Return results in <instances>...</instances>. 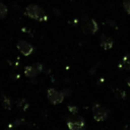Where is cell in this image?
<instances>
[{"mask_svg": "<svg viewBox=\"0 0 130 130\" xmlns=\"http://www.w3.org/2000/svg\"><path fill=\"white\" fill-rule=\"evenodd\" d=\"M109 110L105 107H102L100 104L94 103L92 105V114H93V119L96 122H102L105 121L109 117Z\"/></svg>", "mask_w": 130, "mask_h": 130, "instance_id": "7a4b0ae2", "label": "cell"}, {"mask_svg": "<svg viewBox=\"0 0 130 130\" xmlns=\"http://www.w3.org/2000/svg\"><path fill=\"white\" fill-rule=\"evenodd\" d=\"M7 12H8L7 7L3 3H0V19H3L4 17H6Z\"/></svg>", "mask_w": 130, "mask_h": 130, "instance_id": "7c38bea8", "label": "cell"}, {"mask_svg": "<svg viewBox=\"0 0 130 130\" xmlns=\"http://www.w3.org/2000/svg\"><path fill=\"white\" fill-rule=\"evenodd\" d=\"M16 105H17V107H18L21 111H26V109L28 108V103H27L26 100H24V99H19V100L17 101Z\"/></svg>", "mask_w": 130, "mask_h": 130, "instance_id": "8fae6325", "label": "cell"}, {"mask_svg": "<svg viewBox=\"0 0 130 130\" xmlns=\"http://www.w3.org/2000/svg\"><path fill=\"white\" fill-rule=\"evenodd\" d=\"M17 49L19 50V52L24 55V56H29L32 52H34V47L31 44H29L28 42L24 41V40H19L17 42Z\"/></svg>", "mask_w": 130, "mask_h": 130, "instance_id": "8992f818", "label": "cell"}, {"mask_svg": "<svg viewBox=\"0 0 130 130\" xmlns=\"http://www.w3.org/2000/svg\"><path fill=\"white\" fill-rule=\"evenodd\" d=\"M81 29L84 34H87V35H92V34H95L99 29V25L96 23V21L94 19H91V18H86L82 21V24H81Z\"/></svg>", "mask_w": 130, "mask_h": 130, "instance_id": "277c9868", "label": "cell"}, {"mask_svg": "<svg viewBox=\"0 0 130 130\" xmlns=\"http://www.w3.org/2000/svg\"><path fill=\"white\" fill-rule=\"evenodd\" d=\"M64 98H65V95L62 91H58L54 88H50L48 90V99L51 102V104H53V105L61 104L63 102Z\"/></svg>", "mask_w": 130, "mask_h": 130, "instance_id": "5b68a950", "label": "cell"}, {"mask_svg": "<svg viewBox=\"0 0 130 130\" xmlns=\"http://www.w3.org/2000/svg\"><path fill=\"white\" fill-rule=\"evenodd\" d=\"M124 130H130V124H127V125L124 127Z\"/></svg>", "mask_w": 130, "mask_h": 130, "instance_id": "2e32d148", "label": "cell"}, {"mask_svg": "<svg viewBox=\"0 0 130 130\" xmlns=\"http://www.w3.org/2000/svg\"><path fill=\"white\" fill-rule=\"evenodd\" d=\"M2 105H3L4 109H6V110H11V108H12V101H11V99L8 95L4 94V93L2 94Z\"/></svg>", "mask_w": 130, "mask_h": 130, "instance_id": "30bf717a", "label": "cell"}, {"mask_svg": "<svg viewBox=\"0 0 130 130\" xmlns=\"http://www.w3.org/2000/svg\"><path fill=\"white\" fill-rule=\"evenodd\" d=\"M123 7H124V10L130 14V0H123Z\"/></svg>", "mask_w": 130, "mask_h": 130, "instance_id": "5bb4252c", "label": "cell"}, {"mask_svg": "<svg viewBox=\"0 0 130 130\" xmlns=\"http://www.w3.org/2000/svg\"><path fill=\"white\" fill-rule=\"evenodd\" d=\"M67 127L69 130H85V122L81 117L72 116L67 120Z\"/></svg>", "mask_w": 130, "mask_h": 130, "instance_id": "3957f363", "label": "cell"}, {"mask_svg": "<svg viewBox=\"0 0 130 130\" xmlns=\"http://www.w3.org/2000/svg\"><path fill=\"white\" fill-rule=\"evenodd\" d=\"M127 83H128V85H129V87H130V79H128V81H127Z\"/></svg>", "mask_w": 130, "mask_h": 130, "instance_id": "e0dca14e", "label": "cell"}, {"mask_svg": "<svg viewBox=\"0 0 130 130\" xmlns=\"http://www.w3.org/2000/svg\"><path fill=\"white\" fill-rule=\"evenodd\" d=\"M41 71H42V65H41V64L29 65V66H26V67L24 68V74H25L27 77H29V78L36 77Z\"/></svg>", "mask_w": 130, "mask_h": 130, "instance_id": "52a82bcc", "label": "cell"}, {"mask_svg": "<svg viewBox=\"0 0 130 130\" xmlns=\"http://www.w3.org/2000/svg\"><path fill=\"white\" fill-rule=\"evenodd\" d=\"M114 94L118 99H125L126 98V92L124 90H121V89H115L114 90Z\"/></svg>", "mask_w": 130, "mask_h": 130, "instance_id": "4fadbf2b", "label": "cell"}, {"mask_svg": "<svg viewBox=\"0 0 130 130\" xmlns=\"http://www.w3.org/2000/svg\"><path fill=\"white\" fill-rule=\"evenodd\" d=\"M68 110H69V112L72 113L73 115H75V114L77 113V108L74 107V106H68Z\"/></svg>", "mask_w": 130, "mask_h": 130, "instance_id": "9a60e30c", "label": "cell"}, {"mask_svg": "<svg viewBox=\"0 0 130 130\" xmlns=\"http://www.w3.org/2000/svg\"><path fill=\"white\" fill-rule=\"evenodd\" d=\"M25 13L30 18L39 20V21H44L47 19V15L44 9L37 4H29L25 9Z\"/></svg>", "mask_w": 130, "mask_h": 130, "instance_id": "6da1fadb", "label": "cell"}, {"mask_svg": "<svg viewBox=\"0 0 130 130\" xmlns=\"http://www.w3.org/2000/svg\"><path fill=\"white\" fill-rule=\"evenodd\" d=\"M100 44H101V47L105 50H110L113 45H114V41L112 38L106 36V35H103L101 37V41H100Z\"/></svg>", "mask_w": 130, "mask_h": 130, "instance_id": "ba28073f", "label": "cell"}, {"mask_svg": "<svg viewBox=\"0 0 130 130\" xmlns=\"http://www.w3.org/2000/svg\"><path fill=\"white\" fill-rule=\"evenodd\" d=\"M119 67L121 69L130 71V54H126L123 56V58L119 63Z\"/></svg>", "mask_w": 130, "mask_h": 130, "instance_id": "9c48e42d", "label": "cell"}]
</instances>
